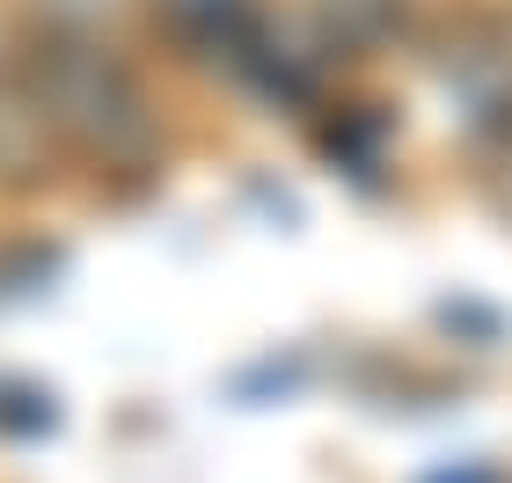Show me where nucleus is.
Wrapping results in <instances>:
<instances>
[{"label": "nucleus", "mask_w": 512, "mask_h": 483, "mask_svg": "<svg viewBox=\"0 0 512 483\" xmlns=\"http://www.w3.org/2000/svg\"><path fill=\"white\" fill-rule=\"evenodd\" d=\"M15 66H22V81H30L52 140L88 154L96 169H154V154H161L154 96L139 88V74L96 30L44 22V30H30Z\"/></svg>", "instance_id": "1"}, {"label": "nucleus", "mask_w": 512, "mask_h": 483, "mask_svg": "<svg viewBox=\"0 0 512 483\" xmlns=\"http://www.w3.org/2000/svg\"><path fill=\"white\" fill-rule=\"evenodd\" d=\"M337 22V37H381L395 22V0H322Z\"/></svg>", "instance_id": "2"}]
</instances>
